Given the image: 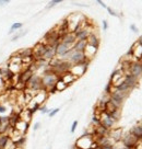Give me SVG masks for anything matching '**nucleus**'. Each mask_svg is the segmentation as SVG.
<instances>
[{
    "label": "nucleus",
    "mask_w": 142,
    "mask_h": 149,
    "mask_svg": "<svg viewBox=\"0 0 142 149\" xmlns=\"http://www.w3.org/2000/svg\"><path fill=\"white\" fill-rule=\"evenodd\" d=\"M61 43H64V44H68V45H72L73 46L74 43L77 42V38H76V34L72 32H68L64 34L61 36Z\"/></svg>",
    "instance_id": "nucleus-15"
},
{
    "label": "nucleus",
    "mask_w": 142,
    "mask_h": 149,
    "mask_svg": "<svg viewBox=\"0 0 142 149\" xmlns=\"http://www.w3.org/2000/svg\"><path fill=\"white\" fill-rule=\"evenodd\" d=\"M115 145H105V146H102L100 147V149H114Z\"/></svg>",
    "instance_id": "nucleus-35"
},
{
    "label": "nucleus",
    "mask_w": 142,
    "mask_h": 149,
    "mask_svg": "<svg viewBox=\"0 0 142 149\" xmlns=\"http://www.w3.org/2000/svg\"><path fill=\"white\" fill-rule=\"evenodd\" d=\"M87 41H77L73 45V49L77 52H83L84 53L85 48H87Z\"/></svg>",
    "instance_id": "nucleus-22"
},
{
    "label": "nucleus",
    "mask_w": 142,
    "mask_h": 149,
    "mask_svg": "<svg viewBox=\"0 0 142 149\" xmlns=\"http://www.w3.org/2000/svg\"><path fill=\"white\" fill-rule=\"evenodd\" d=\"M26 33H28V30H22V31H19V32H17L13 35V36L11 37V41H12V42H15V41H18L19 38H21L22 36H24Z\"/></svg>",
    "instance_id": "nucleus-26"
},
{
    "label": "nucleus",
    "mask_w": 142,
    "mask_h": 149,
    "mask_svg": "<svg viewBox=\"0 0 142 149\" xmlns=\"http://www.w3.org/2000/svg\"><path fill=\"white\" fill-rule=\"evenodd\" d=\"M10 107L5 104V103H0V116H5V115H10Z\"/></svg>",
    "instance_id": "nucleus-25"
},
{
    "label": "nucleus",
    "mask_w": 142,
    "mask_h": 149,
    "mask_svg": "<svg viewBox=\"0 0 142 149\" xmlns=\"http://www.w3.org/2000/svg\"><path fill=\"white\" fill-rule=\"evenodd\" d=\"M90 59H85V61L83 63V64H80V65H73L71 66V69H70V72L73 74L74 77L78 79L80 78L81 76L85 74V71H87V67H89V64H90Z\"/></svg>",
    "instance_id": "nucleus-4"
},
{
    "label": "nucleus",
    "mask_w": 142,
    "mask_h": 149,
    "mask_svg": "<svg viewBox=\"0 0 142 149\" xmlns=\"http://www.w3.org/2000/svg\"><path fill=\"white\" fill-rule=\"evenodd\" d=\"M60 79L62 80V81H64V82L67 84V86H70V84H73L74 81L77 80V78H76L73 74H72L71 72H70V71H69V72H67V74H62V76L60 77Z\"/></svg>",
    "instance_id": "nucleus-20"
},
{
    "label": "nucleus",
    "mask_w": 142,
    "mask_h": 149,
    "mask_svg": "<svg viewBox=\"0 0 142 149\" xmlns=\"http://www.w3.org/2000/svg\"><path fill=\"white\" fill-rule=\"evenodd\" d=\"M39 127H41V123H38V122H37V123H35V124H34V126H33V130H37Z\"/></svg>",
    "instance_id": "nucleus-40"
},
{
    "label": "nucleus",
    "mask_w": 142,
    "mask_h": 149,
    "mask_svg": "<svg viewBox=\"0 0 142 149\" xmlns=\"http://www.w3.org/2000/svg\"><path fill=\"white\" fill-rule=\"evenodd\" d=\"M58 79H59V77L56 74H54V71L51 68L48 70H45L44 74L42 76V84H43L44 90L48 91L49 89L54 88L56 82L58 81Z\"/></svg>",
    "instance_id": "nucleus-1"
},
{
    "label": "nucleus",
    "mask_w": 142,
    "mask_h": 149,
    "mask_svg": "<svg viewBox=\"0 0 142 149\" xmlns=\"http://www.w3.org/2000/svg\"><path fill=\"white\" fill-rule=\"evenodd\" d=\"M96 2H97V3H98V5H100V6H101V7H103V8H105V9H106V8H107V6H106L105 3L103 2V1H101V0H97Z\"/></svg>",
    "instance_id": "nucleus-41"
},
{
    "label": "nucleus",
    "mask_w": 142,
    "mask_h": 149,
    "mask_svg": "<svg viewBox=\"0 0 142 149\" xmlns=\"http://www.w3.org/2000/svg\"><path fill=\"white\" fill-rule=\"evenodd\" d=\"M129 52L132 54V57L134 61H139L140 59H142V44H140L139 42L134 43Z\"/></svg>",
    "instance_id": "nucleus-11"
},
{
    "label": "nucleus",
    "mask_w": 142,
    "mask_h": 149,
    "mask_svg": "<svg viewBox=\"0 0 142 149\" xmlns=\"http://www.w3.org/2000/svg\"><path fill=\"white\" fill-rule=\"evenodd\" d=\"M110 116L113 117V120H115L116 122H118L120 120V110H117V111H115V112H113L112 114H109Z\"/></svg>",
    "instance_id": "nucleus-29"
},
{
    "label": "nucleus",
    "mask_w": 142,
    "mask_h": 149,
    "mask_svg": "<svg viewBox=\"0 0 142 149\" xmlns=\"http://www.w3.org/2000/svg\"><path fill=\"white\" fill-rule=\"evenodd\" d=\"M26 88L34 94H36L37 92L44 90V87H43V84H42V77H39L38 74H33V77L28 80V84H26Z\"/></svg>",
    "instance_id": "nucleus-3"
},
{
    "label": "nucleus",
    "mask_w": 142,
    "mask_h": 149,
    "mask_svg": "<svg viewBox=\"0 0 142 149\" xmlns=\"http://www.w3.org/2000/svg\"><path fill=\"white\" fill-rule=\"evenodd\" d=\"M133 149H142V140H139L137 143V145L134 146V148Z\"/></svg>",
    "instance_id": "nucleus-37"
},
{
    "label": "nucleus",
    "mask_w": 142,
    "mask_h": 149,
    "mask_svg": "<svg viewBox=\"0 0 142 149\" xmlns=\"http://www.w3.org/2000/svg\"><path fill=\"white\" fill-rule=\"evenodd\" d=\"M12 143L9 134H0V149H7Z\"/></svg>",
    "instance_id": "nucleus-18"
},
{
    "label": "nucleus",
    "mask_w": 142,
    "mask_h": 149,
    "mask_svg": "<svg viewBox=\"0 0 142 149\" xmlns=\"http://www.w3.org/2000/svg\"><path fill=\"white\" fill-rule=\"evenodd\" d=\"M114 149H118V148H117V147H116V145H115V146H114Z\"/></svg>",
    "instance_id": "nucleus-47"
},
{
    "label": "nucleus",
    "mask_w": 142,
    "mask_h": 149,
    "mask_svg": "<svg viewBox=\"0 0 142 149\" xmlns=\"http://www.w3.org/2000/svg\"><path fill=\"white\" fill-rule=\"evenodd\" d=\"M138 141H139V139H138L137 137H134L131 133L126 134V135L123 136V138H121L123 146H124V147H126V148H128V149H133V148H134V146L137 145Z\"/></svg>",
    "instance_id": "nucleus-6"
},
{
    "label": "nucleus",
    "mask_w": 142,
    "mask_h": 149,
    "mask_svg": "<svg viewBox=\"0 0 142 149\" xmlns=\"http://www.w3.org/2000/svg\"><path fill=\"white\" fill-rule=\"evenodd\" d=\"M87 45H90V46H92V47H95V48L98 49L101 40H100V37H98V35H97L96 33L92 32L91 34L89 35V37H87Z\"/></svg>",
    "instance_id": "nucleus-12"
},
{
    "label": "nucleus",
    "mask_w": 142,
    "mask_h": 149,
    "mask_svg": "<svg viewBox=\"0 0 142 149\" xmlns=\"http://www.w3.org/2000/svg\"><path fill=\"white\" fill-rule=\"evenodd\" d=\"M124 136V132H123V128H113V130H109V134H108V137L112 141H114L115 144L121 141V138Z\"/></svg>",
    "instance_id": "nucleus-9"
},
{
    "label": "nucleus",
    "mask_w": 142,
    "mask_h": 149,
    "mask_svg": "<svg viewBox=\"0 0 142 149\" xmlns=\"http://www.w3.org/2000/svg\"><path fill=\"white\" fill-rule=\"evenodd\" d=\"M77 127H78V121H74L73 123H72V125H71V130H70V132H71V133H74L76 130H77Z\"/></svg>",
    "instance_id": "nucleus-34"
},
{
    "label": "nucleus",
    "mask_w": 142,
    "mask_h": 149,
    "mask_svg": "<svg viewBox=\"0 0 142 149\" xmlns=\"http://www.w3.org/2000/svg\"><path fill=\"white\" fill-rule=\"evenodd\" d=\"M54 58H56V51H55V47L53 46H49V45H47V49H46L45 54L43 56V58H42V61H53Z\"/></svg>",
    "instance_id": "nucleus-16"
},
{
    "label": "nucleus",
    "mask_w": 142,
    "mask_h": 149,
    "mask_svg": "<svg viewBox=\"0 0 142 149\" xmlns=\"http://www.w3.org/2000/svg\"><path fill=\"white\" fill-rule=\"evenodd\" d=\"M139 63H140V65H141V68H142V59H140V61H139Z\"/></svg>",
    "instance_id": "nucleus-45"
},
{
    "label": "nucleus",
    "mask_w": 142,
    "mask_h": 149,
    "mask_svg": "<svg viewBox=\"0 0 142 149\" xmlns=\"http://www.w3.org/2000/svg\"><path fill=\"white\" fill-rule=\"evenodd\" d=\"M21 58H26V57H33V49L32 48H24L22 51L19 52L18 54Z\"/></svg>",
    "instance_id": "nucleus-24"
},
{
    "label": "nucleus",
    "mask_w": 142,
    "mask_h": 149,
    "mask_svg": "<svg viewBox=\"0 0 142 149\" xmlns=\"http://www.w3.org/2000/svg\"><path fill=\"white\" fill-rule=\"evenodd\" d=\"M96 52H97V48H95V47H92V46H90V45H87V48H85V51H84V54H85V56H87V59L92 61L93 56L96 54Z\"/></svg>",
    "instance_id": "nucleus-23"
},
{
    "label": "nucleus",
    "mask_w": 142,
    "mask_h": 149,
    "mask_svg": "<svg viewBox=\"0 0 142 149\" xmlns=\"http://www.w3.org/2000/svg\"><path fill=\"white\" fill-rule=\"evenodd\" d=\"M125 82L128 84L129 88L132 90L133 88H136L139 84V79L136 78V77H133L132 74H130L129 72H125Z\"/></svg>",
    "instance_id": "nucleus-14"
},
{
    "label": "nucleus",
    "mask_w": 142,
    "mask_h": 149,
    "mask_svg": "<svg viewBox=\"0 0 142 149\" xmlns=\"http://www.w3.org/2000/svg\"><path fill=\"white\" fill-rule=\"evenodd\" d=\"M138 42L140 43V44H142V35L140 37H139V40H138Z\"/></svg>",
    "instance_id": "nucleus-42"
},
{
    "label": "nucleus",
    "mask_w": 142,
    "mask_h": 149,
    "mask_svg": "<svg viewBox=\"0 0 142 149\" xmlns=\"http://www.w3.org/2000/svg\"><path fill=\"white\" fill-rule=\"evenodd\" d=\"M73 46L72 45H68V44H64V43L60 42L57 46H56L55 51H56V57L61 59L67 53H68L70 49H72Z\"/></svg>",
    "instance_id": "nucleus-7"
},
{
    "label": "nucleus",
    "mask_w": 142,
    "mask_h": 149,
    "mask_svg": "<svg viewBox=\"0 0 142 149\" xmlns=\"http://www.w3.org/2000/svg\"><path fill=\"white\" fill-rule=\"evenodd\" d=\"M49 149H51V148H49Z\"/></svg>",
    "instance_id": "nucleus-49"
},
{
    "label": "nucleus",
    "mask_w": 142,
    "mask_h": 149,
    "mask_svg": "<svg viewBox=\"0 0 142 149\" xmlns=\"http://www.w3.org/2000/svg\"><path fill=\"white\" fill-rule=\"evenodd\" d=\"M91 28H92V26L82 29V30H80L79 32L76 33V38H77V41H87V37H89V35L93 32V31L91 30Z\"/></svg>",
    "instance_id": "nucleus-13"
},
{
    "label": "nucleus",
    "mask_w": 142,
    "mask_h": 149,
    "mask_svg": "<svg viewBox=\"0 0 142 149\" xmlns=\"http://www.w3.org/2000/svg\"><path fill=\"white\" fill-rule=\"evenodd\" d=\"M39 111H41L42 114H46V113H48V114H49V112H51V110L47 109V107H46L45 104H43V105H41V107H39Z\"/></svg>",
    "instance_id": "nucleus-31"
},
{
    "label": "nucleus",
    "mask_w": 142,
    "mask_h": 149,
    "mask_svg": "<svg viewBox=\"0 0 142 149\" xmlns=\"http://www.w3.org/2000/svg\"><path fill=\"white\" fill-rule=\"evenodd\" d=\"M33 74H34V70H32L31 68H26V69L22 70L21 72H20V77H19V82L22 84H28V81L31 78L33 77Z\"/></svg>",
    "instance_id": "nucleus-10"
},
{
    "label": "nucleus",
    "mask_w": 142,
    "mask_h": 149,
    "mask_svg": "<svg viewBox=\"0 0 142 149\" xmlns=\"http://www.w3.org/2000/svg\"><path fill=\"white\" fill-rule=\"evenodd\" d=\"M9 2H10L9 0H0V7H5V6H7Z\"/></svg>",
    "instance_id": "nucleus-36"
},
{
    "label": "nucleus",
    "mask_w": 142,
    "mask_h": 149,
    "mask_svg": "<svg viewBox=\"0 0 142 149\" xmlns=\"http://www.w3.org/2000/svg\"><path fill=\"white\" fill-rule=\"evenodd\" d=\"M130 30H131L133 33H138V28L134 24H131V25H130Z\"/></svg>",
    "instance_id": "nucleus-39"
},
{
    "label": "nucleus",
    "mask_w": 142,
    "mask_h": 149,
    "mask_svg": "<svg viewBox=\"0 0 142 149\" xmlns=\"http://www.w3.org/2000/svg\"><path fill=\"white\" fill-rule=\"evenodd\" d=\"M0 100H1V99H0ZM0 103H1V102H0Z\"/></svg>",
    "instance_id": "nucleus-48"
},
{
    "label": "nucleus",
    "mask_w": 142,
    "mask_h": 149,
    "mask_svg": "<svg viewBox=\"0 0 142 149\" xmlns=\"http://www.w3.org/2000/svg\"><path fill=\"white\" fill-rule=\"evenodd\" d=\"M138 125H139V126H140V127L142 128V120H141L140 122H139V123H138Z\"/></svg>",
    "instance_id": "nucleus-43"
},
{
    "label": "nucleus",
    "mask_w": 142,
    "mask_h": 149,
    "mask_svg": "<svg viewBox=\"0 0 142 149\" xmlns=\"http://www.w3.org/2000/svg\"><path fill=\"white\" fill-rule=\"evenodd\" d=\"M58 112H59V109H58V107H57V109H54V110H51V111L49 112L48 116H49V117H54L56 115V114L58 113Z\"/></svg>",
    "instance_id": "nucleus-32"
},
{
    "label": "nucleus",
    "mask_w": 142,
    "mask_h": 149,
    "mask_svg": "<svg viewBox=\"0 0 142 149\" xmlns=\"http://www.w3.org/2000/svg\"><path fill=\"white\" fill-rule=\"evenodd\" d=\"M22 26H23V24L20 23V22H15V23H13L12 25H11V28H10V30H9V34H12V33L15 32V31L21 30Z\"/></svg>",
    "instance_id": "nucleus-28"
},
{
    "label": "nucleus",
    "mask_w": 142,
    "mask_h": 149,
    "mask_svg": "<svg viewBox=\"0 0 142 149\" xmlns=\"http://www.w3.org/2000/svg\"><path fill=\"white\" fill-rule=\"evenodd\" d=\"M118 149H128V148H126V147H124V146H121L120 148H118Z\"/></svg>",
    "instance_id": "nucleus-44"
},
{
    "label": "nucleus",
    "mask_w": 142,
    "mask_h": 149,
    "mask_svg": "<svg viewBox=\"0 0 142 149\" xmlns=\"http://www.w3.org/2000/svg\"><path fill=\"white\" fill-rule=\"evenodd\" d=\"M129 74H132L133 77L136 78H140L142 76V68L140 63L138 61H133L131 64H130V67H129Z\"/></svg>",
    "instance_id": "nucleus-8"
},
{
    "label": "nucleus",
    "mask_w": 142,
    "mask_h": 149,
    "mask_svg": "<svg viewBox=\"0 0 142 149\" xmlns=\"http://www.w3.org/2000/svg\"><path fill=\"white\" fill-rule=\"evenodd\" d=\"M0 76L5 81H11L14 77V72L10 68H2L0 70Z\"/></svg>",
    "instance_id": "nucleus-19"
},
{
    "label": "nucleus",
    "mask_w": 142,
    "mask_h": 149,
    "mask_svg": "<svg viewBox=\"0 0 142 149\" xmlns=\"http://www.w3.org/2000/svg\"><path fill=\"white\" fill-rule=\"evenodd\" d=\"M67 87H68V86L64 84V81L60 79V78L58 79V81H57V82H56V84H55V88H56V90H57V91H64Z\"/></svg>",
    "instance_id": "nucleus-27"
},
{
    "label": "nucleus",
    "mask_w": 142,
    "mask_h": 149,
    "mask_svg": "<svg viewBox=\"0 0 142 149\" xmlns=\"http://www.w3.org/2000/svg\"><path fill=\"white\" fill-rule=\"evenodd\" d=\"M100 118H101V125L104 126L108 130H113L115 125H116V123H117L115 120H113V117L110 116L109 114H107L105 112H101L100 113Z\"/></svg>",
    "instance_id": "nucleus-5"
},
{
    "label": "nucleus",
    "mask_w": 142,
    "mask_h": 149,
    "mask_svg": "<svg viewBox=\"0 0 142 149\" xmlns=\"http://www.w3.org/2000/svg\"><path fill=\"white\" fill-rule=\"evenodd\" d=\"M0 130H1V120H0Z\"/></svg>",
    "instance_id": "nucleus-46"
},
{
    "label": "nucleus",
    "mask_w": 142,
    "mask_h": 149,
    "mask_svg": "<svg viewBox=\"0 0 142 149\" xmlns=\"http://www.w3.org/2000/svg\"><path fill=\"white\" fill-rule=\"evenodd\" d=\"M95 143L93 135H90L89 133L83 134L77 141H76V147L77 149H91L92 145Z\"/></svg>",
    "instance_id": "nucleus-2"
},
{
    "label": "nucleus",
    "mask_w": 142,
    "mask_h": 149,
    "mask_svg": "<svg viewBox=\"0 0 142 149\" xmlns=\"http://www.w3.org/2000/svg\"><path fill=\"white\" fill-rule=\"evenodd\" d=\"M129 133H131V134H132L134 137H137L139 140L142 139V128L138 125V124H136L134 126H132Z\"/></svg>",
    "instance_id": "nucleus-21"
},
{
    "label": "nucleus",
    "mask_w": 142,
    "mask_h": 149,
    "mask_svg": "<svg viewBox=\"0 0 142 149\" xmlns=\"http://www.w3.org/2000/svg\"><path fill=\"white\" fill-rule=\"evenodd\" d=\"M60 2H61V0H51V1L48 2V5L46 6V9H51V8H53L54 6L58 5V3H60Z\"/></svg>",
    "instance_id": "nucleus-30"
},
{
    "label": "nucleus",
    "mask_w": 142,
    "mask_h": 149,
    "mask_svg": "<svg viewBox=\"0 0 142 149\" xmlns=\"http://www.w3.org/2000/svg\"><path fill=\"white\" fill-rule=\"evenodd\" d=\"M141 140H142V139H141Z\"/></svg>",
    "instance_id": "nucleus-50"
},
{
    "label": "nucleus",
    "mask_w": 142,
    "mask_h": 149,
    "mask_svg": "<svg viewBox=\"0 0 142 149\" xmlns=\"http://www.w3.org/2000/svg\"><path fill=\"white\" fill-rule=\"evenodd\" d=\"M106 10H107V12H108V13H109L110 15H113V17H117V15H118V14H117L114 11V9H112L110 7H107V8H106Z\"/></svg>",
    "instance_id": "nucleus-33"
},
{
    "label": "nucleus",
    "mask_w": 142,
    "mask_h": 149,
    "mask_svg": "<svg viewBox=\"0 0 142 149\" xmlns=\"http://www.w3.org/2000/svg\"><path fill=\"white\" fill-rule=\"evenodd\" d=\"M107 29H108V22H107L106 20H103V30L106 31Z\"/></svg>",
    "instance_id": "nucleus-38"
},
{
    "label": "nucleus",
    "mask_w": 142,
    "mask_h": 149,
    "mask_svg": "<svg viewBox=\"0 0 142 149\" xmlns=\"http://www.w3.org/2000/svg\"><path fill=\"white\" fill-rule=\"evenodd\" d=\"M47 98H48V92H47L46 90H42V91L37 92L36 94L34 95L33 100H34L37 104L42 105V104H44V102L47 100Z\"/></svg>",
    "instance_id": "nucleus-17"
}]
</instances>
